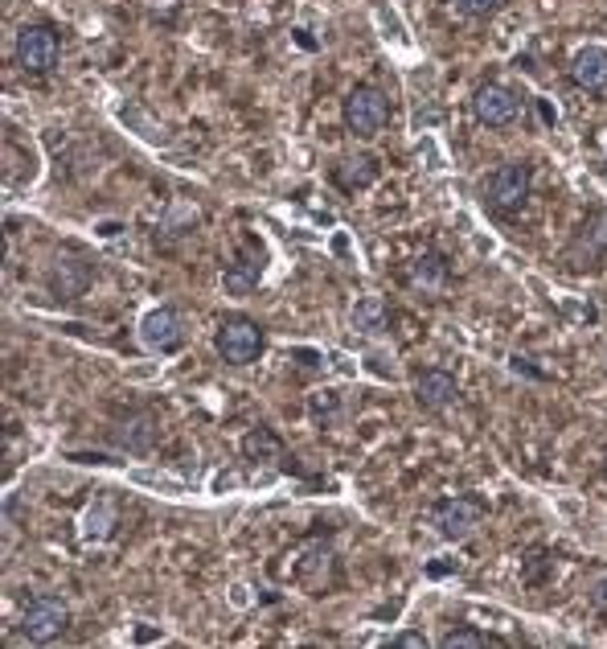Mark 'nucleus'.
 <instances>
[{
    "mask_svg": "<svg viewBox=\"0 0 607 649\" xmlns=\"http://www.w3.org/2000/svg\"><path fill=\"white\" fill-rule=\"evenodd\" d=\"M390 120V100L378 91V86L361 83L346 95V107H341V124H346L349 136L358 141H373Z\"/></svg>",
    "mask_w": 607,
    "mask_h": 649,
    "instance_id": "4",
    "label": "nucleus"
},
{
    "mask_svg": "<svg viewBox=\"0 0 607 649\" xmlns=\"http://www.w3.org/2000/svg\"><path fill=\"white\" fill-rule=\"evenodd\" d=\"M13 58H17V66L25 74H33V79L54 74L58 58H62V38H58V29L42 25V21L21 25L17 29V42H13Z\"/></svg>",
    "mask_w": 607,
    "mask_h": 649,
    "instance_id": "2",
    "label": "nucleus"
},
{
    "mask_svg": "<svg viewBox=\"0 0 607 649\" xmlns=\"http://www.w3.org/2000/svg\"><path fill=\"white\" fill-rule=\"evenodd\" d=\"M111 526H115V509L107 502H99L83 514V538L86 543H103L111 535Z\"/></svg>",
    "mask_w": 607,
    "mask_h": 649,
    "instance_id": "19",
    "label": "nucleus"
},
{
    "mask_svg": "<svg viewBox=\"0 0 607 649\" xmlns=\"http://www.w3.org/2000/svg\"><path fill=\"white\" fill-rule=\"evenodd\" d=\"M263 271H267V255H263V247L247 243V247H238V255L226 264V271H222V288H226L230 297H250V292L259 288Z\"/></svg>",
    "mask_w": 607,
    "mask_h": 649,
    "instance_id": "10",
    "label": "nucleus"
},
{
    "mask_svg": "<svg viewBox=\"0 0 607 649\" xmlns=\"http://www.w3.org/2000/svg\"><path fill=\"white\" fill-rule=\"evenodd\" d=\"M296 579H300L312 596L329 593L332 584H337V555H332V547L308 543V547H304V559L296 564Z\"/></svg>",
    "mask_w": 607,
    "mask_h": 649,
    "instance_id": "11",
    "label": "nucleus"
},
{
    "mask_svg": "<svg viewBox=\"0 0 607 649\" xmlns=\"http://www.w3.org/2000/svg\"><path fill=\"white\" fill-rule=\"evenodd\" d=\"M111 440H115V449L124 452H148L152 444H156V420L152 415H136V420H127V424H120L115 432H111Z\"/></svg>",
    "mask_w": 607,
    "mask_h": 649,
    "instance_id": "16",
    "label": "nucleus"
},
{
    "mask_svg": "<svg viewBox=\"0 0 607 649\" xmlns=\"http://www.w3.org/2000/svg\"><path fill=\"white\" fill-rule=\"evenodd\" d=\"M414 403L423 411H431V415L452 411L455 403H460V382H455V374H447V370H440V367L419 370V374H414Z\"/></svg>",
    "mask_w": 607,
    "mask_h": 649,
    "instance_id": "8",
    "label": "nucleus"
},
{
    "mask_svg": "<svg viewBox=\"0 0 607 649\" xmlns=\"http://www.w3.org/2000/svg\"><path fill=\"white\" fill-rule=\"evenodd\" d=\"M604 477H607V452H604Z\"/></svg>",
    "mask_w": 607,
    "mask_h": 649,
    "instance_id": "25",
    "label": "nucleus"
},
{
    "mask_svg": "<svg viewBox=\"0 0 607 649\" xmlns=\"http://www.w3.org/2000/svg\"><path fill=\"white\" fill-rule=\"evenodd\" d=\"M140 346L148 353H161V358L177 353L185 346V321H181V312L165 309V305L144 312V321H140Z\"/></svg>",
    "mask_w": 607,
    "mask_h": 649,
    "instance_id": "7",
    "label": "nucleus"
},
{
    "mask_svg": "<svg viewBox=\"0 0 607 649\" xmlns=\"http://www.w3.org/2000/svg\"><path fill=\"white\" fill-rule=\"evenodd\" d=\"M263 346V324L250 321V317H226V321L214 329V350L226 367H250V362H259Z\"/></svg>",
    "mask_w": 607,
    "mask_h": 649,
    "instance_id": "5",
    "label": "nucleus"
},
{
    "mask_svg": "<svg viewBox=\"0 0 607 649\" xmlns=\"http://www.w3.org/2000/svg\"><path fill=\"white\" fill-rule=\"evenodd\" d=\"M510 370L513 374H525V379H534V382H546V370H534L529 367V358H522V353H513L510 358Z\"/></svg>",
    "mask_w": 607,
    "mask_h": 649,
    "instance_id": "22",
    "label": "nucleus"
},
{
    "mask_svg": "<svg viewBox=\"0 0 607 649\" xmlns=\"http://www.w3.org/2000/svg\"><path fill=\"white\" fill-rule=\"evenodd\" d=\"M484 518H488V502H484L481 494L443 497L440 506L431 509V526H435L440 538H447V543H464V538H472L484 526Z\"/></svg>",
    "mask_w": 607,
    "mask_h": 649,
    "instance_id": "3",
    "label": "nucleus"
},
{
    "mask_svg": "<svg viewBox=\"0 0 607 649\" xmlns=\"http://www.w3.org/2000/svg\"><path fill=\"white\" fill-rule=\"evenodd\" d=\"M570 83L579 91H604L607 86V45H583L570 58Z\"/></svg>",
    "mask_w": 607,
    "mask_h": 649,
    "instance_id": "13",
    "label": "nucleus"
},
{
    "mask_svg": "<svg viewBox=\"0 0 607 649\" xmlns=\"http://www.w3.org/2000/svg\"><path fill=\"white\" fill-rule=\"evenodd\" d=\"M66 625H70L66 600L62 596H38L21 612V641H29V646H50L54 637L66 633Z\"/></svg>",
    "mask_w": 607,
    "mask_h": 649,
    "instance_id": "6",
    "label": "nucleus"
},
{
    "mask_svg": "<svg viewBox=\"0 0 607 649\" xmlns=\"http://www.w3.org/2000/svg\"><path fill=\"white\" fill-rule=\"evenodd\" d=\"M243 456H247L250 465H284L288 449H284V440L271 427H250L247 436H243Z\"/></svg>",
    "mask_w": 607,
    "mask_h": 649,
    "instance_id": "14",
    "label": "nucleus"
},
{
    "mask_svg": "<svg viewBox=\"0 0 607 649\" xmlns=\"http://www.w3.org/2000/svg\"><path fill=\"white\" fill-rule=\"evenodd\" d=\"M604 165H607V156H604Z\"/></svg>",
    "mask_w": 607,
    "mask_h": 649,
    "instance_id": "26",
    "label": "nucleus"
},
{
    "mask_svg": "<svg viewBox=\"0 0 607 649\" xmlns=\"http://www.w3.org/2000/svg\"><path fill=\"white\" fill-rule=\"evenodd\" d=\"M373 177H378V161L373 156H341L337 165H332V182L341 185L346 194H358V189H366V185H373Z\"/></svg>",
    "mask_w": 607,
    "mask_h": 649,
    "instance_id": "15",
    "label": "nucleus"
},
{
    "mask_svg": "<svg viewBox=\"0 0 607 649\" xmlns=\"http://www.w3.org/2000/svg\"><path fill=\"white\" fill-rule=\"evenodd\" d=\"M534 194V169L525 161H505L481 182V198L493 214H517L525 210V202Z\"/></svg>",
    "mask_w": 607,
    "mask_h": 649,
    "instance_id": "1",
    "label": "nucleus"
},
{
    "mask_svg": "<svg viewBox=\"0 0 607 649\" xmlns=\"http://www.w3.org/2000/svg\"><path fill=\"white\" fill-rule=\"evenodd\" d=\"M591 608L599 612V617H607V576L591 588Z\"/></svg>",
    "mask_w": 607,
    "mask_h": 649,
    "instance_id": "23",
    "label": "nucleus"
},
{
    "mask_svg": "<svg viewBox=\"0 0 607 649\" xmlns=\"http://www.w3.org/2000/svg\"><path fill=\"white\" fill-rule=\"evenodd\" d=\"M387 300L382 297H361L353 309H349V324L358 329V333H366V338H373V333H382L387 329Z\"/></svg>",
    "mask_w": 607,
    "mask_h": 649,
    "instance_id": "17",
    "label": "nucleus"
},
{
    "mask_svg": "<svg viewBox=\"0 0 607 649\" xmlns=\"http://www.w3.org/2000/svg\"><path fill=\"white\" fill-rule=\"evenodd\" d=\"M443 649H501L505 641L501 637H493V633H476V629H452V633L443 637L440 641Z\"/></svg>",
    "mask_w": 607,
    "mask_h": 649,
    "instance_id": "20",
    "label": "nucleus"
},
{
    "mask_svg": "<svg viewBox=\"0 0 607 649\" xmlns=\"http://www.w3.org/2000/svg\"><path fill=\"white\" fill-rule=\"evenodd\" d=\"M394 646H407V649H428V637H423V633H399V637H394Z\"/></svg>",
    "mask_w": 607,
    "mask_h": 649,
    "instance_id": "24",
    "label": "nucleus"
},
{
    "mask_svg": "<svg viewBox=\"0 0 607 649\" xmlns=\"http://www.w3.org/2000/svg\"><path fill=\"white\" fill-rule=\"evenodd\" d=\"M497 4H501V0H455V9H460L464 17H472V21L493 17V13H497Z\"/></svg>",
    "mask_w": 607,
    "mask_h": 649,
    "instance_id": "21",
    "label": "nucleus"
},
{
    "mask_svg": "<svg viewBox=\"0 0 607 649\" xmlns=\"http://www.w3.org/2000/svg\"><path fill=\"white\" fill-rule=\"evenodd\" d=\"M570 259L575 264H587V268H595L599 259H607V210H595L587 223L575 230V243H570Z\"/></svg>",
    "mask_w": 607,
    "mask_h": 649,
    "instance_id": "12",
    "label": "nucleus"
},
{
    "mask_svg": "<svg viewBox=\"0 0 607 649\" xmlns=\"http://www.w3.org/2000/svg\"><path fill=\"white\" fill-rule=\"evenodd\" d=\"M517 112H522V100L501 83H484V86H476V95H472V115H476L484 127H510L513 120H517Z\"/></svg>",
    "mask_w": 607,
    "mask_h": 649,
    "instance_id": "9",
    "label": "nucleus"
},
{
    "mask_svg": "<svg viewBox=\"0 0 607 649\" xmlns=\"http://www.w3.org/2000/svg\"><path fill=\"white\" fill-rule=\"evenodd\" d=\"M411 284L414 288H423V292L443 288V284H447V259H443L440 251L419 255V259H414V268H411Z\"/></svg>",
    "mask_w": 607,
    "mask_h": 649,
    "instance_id": "18",
    "label": "nucleus"
}]
</instances>
